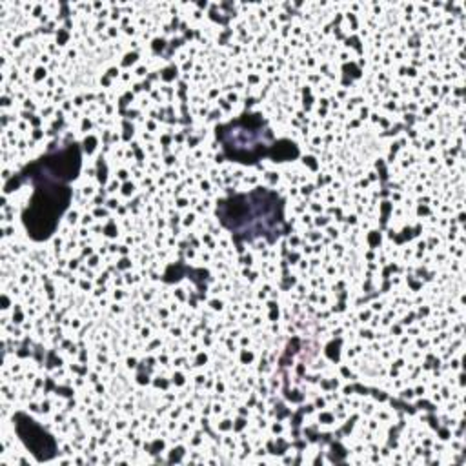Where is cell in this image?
I'll use <instances>...</instances> for the list:
<instances>
[{"label":"cell","instance_id":"obj_4","mask_svg":"<svg viewBox=\"0 0 466 466\" xmlns=\"http://www.w3.org/2000/svg\"><path fill=\"white\" fill-rule=\"evenodd\" d=\"M40 166L47 173L46 178H55L56 182L71 180L76 177L78 167H80V151L73 144L58 153H53V155L42 158Z\"/></svg>","mask_w":466,"mask_h":466},{"label":"cell","instance_id":"obj_3","mask_svg":"<svg viewBox=\"0 0 466 466\" xmlns=\"http://www.w3.org/2000/svg\"><path fill=\"white\" fill-rule=\"evenodd\" d=\"M16 420V431L22 439V442L31 450V453L38 459V461H47L55 455V442L53 439L27 415L18 413L15 417Z\"/></svg>","mask_w":466,"mask_h":466},{"label":"cell","instance_id":"obj_2","mask_svg":"<svg viewBox=\"0 0 466 466\" xmlns=\"http://www.w3.org/2000/svg\"><path fill=\"white\" fill-rule=\"evenodd\" d=\"M69 197V189L62 187L58 182L46 178L36 186L29 208L24 211V224L35 240H44L55 231L60 215L67 208Z\"/></svg>","mask_w":466,"mask_h":466},{"label":"cell","instance_id":"obj_1","mask_svg":"<svg viewBox=\"0 0 466 466\" xmlns=\"http://www.w3.org/2000/svg\"><path fill=\"white\" fill-rule=\"evenodd\" d=\"M220 222L248 240L268 233L279 235L282 222V202L275 193L258 189L251 195H237L218 204Z\"/></svg>","mask_w":466,"mask_h":466}]
</instances>
